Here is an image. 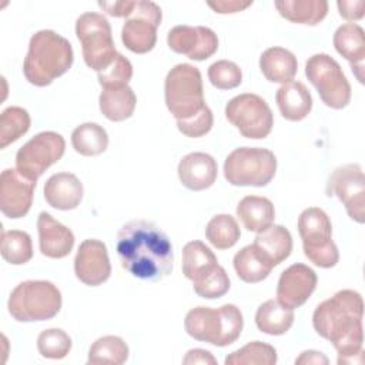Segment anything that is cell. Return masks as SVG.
<instances>
[{"label": "cell", "instance_id": "30bf717a", "mask_svg": "<svg viewBox=\"0 0 365 365\" xmlns=\"http://www.w3.org/2000/svg\"><path fill=\"white\" fill-rule=\"evenodd\" d=\"M305 76L317 88L322 103L334 110L346 107L351 101V86L341 66L325 53L314 54L305 64Z\"/></svg>", "mask_w": 365, "mask_h": 365}, {"label": "cell", "instance_id": "5b68a950", "mask_svg": "<svg viewBox=\"0 0 365 365\" xmlns=\"http://www.w3.org/2000/svg\"><path fill=\"white\" fill-rule=\"evenodd\" d=\"M7 308L19 322L47 321L58 314L61 292L50 281H23L11 291Z\"/></svg>", "mask_w": 365, "mask_h": 365}, {"label": "cell", "instance_id": "60d3db41", "mask_svg": "<svg viewBox=\"0 0 365 365\" xmlns=\"http://www.w3.org/2000/svg\"><path fill=\"white\" fill-rule=\"evenodd\" d=\"M230 285L231 284H230L227 271L221 265H218V268L214 272L207 275L200 282L192 284V288L198 297L207 298V299H214V298H220V297L225 295L230 289Z\"/></svg>", "mask_w": 365, "mask_h": 365}, {"label": "cell", "instance_id": "f1b7e54d", "mask_svg": "<svg viewBox=\"0 0 365 365\" xmlns=\"http://www.w3.org/2000/svg\"><path fill=\"white\" fill-rule=\"evenodd\" d=\"M274 4L284 19L298 24L315 26L328 13V1L325 0H278Z\"/></svg>", "mask_w": 365, "mask_h": 365}, {"label": "cell", "instance_id": "4fadbf2b", "mask_svg": "<svg viewBox=\"0 0 365 365\" xmlns=\"http://www.w3.org/2000/svg\"><path fill=\"white\" fill-rule=\"evenodd\" d=\"M163 13L154 1L137 0L131 14L123 24L121 40L124 46L137 54L151 51L157 41V29L161 23Z\"/></svg>", "mask_w": 365, "mask_h": 365}, {"label": "cell", "instance_id": "b9f144b4", "mask_svg": "<svg viewBox=\"0 0 365 365\" xmlns=\"http://www.w3.org/2000/svg\"><path fill=\"white\" fill-rule=\"evenodd\" d=\"M214 124V117H212V111L210 110L208 106H205L198 114H195L194 117L188 118V120H181L177 121V128L187 137L191 138H198L205 135L207 133H210V130L212 128Z\"/></svg>", "mask_w": 365, "mask_h": 365}, {"label": "cell", "instance_id": "f35d334b", "mask_svg": "<svg viewBox=\"0 0 365 365\" xmlns=\"http://www.w3.org/2000/svg\"><path fill=\"white\" fill-rule=\"evenodd\" d=\"M208 80L218 90H232L242 81L241 68L230 60H218L208 67Z\"/></svg>", "mask_w": 365, "mask_h": 365}, {"label": "cell", "instance_id": "8992f818", "mask_svg": "<svg viewBox=\"0 0 365 365\" xmlns=\"http://www.w3.org/2000/svg\"><path fill=\"white\" fill-rule=\"evenodd\" d=\"M164 97L168 111L177 121L198 114L207 106L200 70L187 63L174 66L165 77Z\"/></svg>", "mask_w": 365, "mask_h": 365}, {"label": "cell", "instance_id": "8d00e7d4", "mask_svg": "<svg viewBox=\"0 0 365 365\" xmlns=\"http://www.w3.org/2000/svg\"><path fill=\"white\" fill-rule=\"evenodd\" d=\"M277 362V351L269 344L252 341L242 348L231 352L225 358L227 365H274Z\"/></svg>", "mask_w": 365, "mask_h": 365}, {"label": "cell", "instance_id": "e0dca14e", "mask_svg": "<svg viewBox=\"0 0 365 365\" xmlns=\"http://www.w3.org/2000/svg\"><path fill=\"white\" fill-rule=\"evenodd\" d=\"M76 277L88 287H97L106 282L111 274L107 247L100 240H84L74 258Z\"/></svg>", "mask_w": 365, "mask_h": 365}, {"label": "cell", "instance_id": "2e32d148", "mask_svg": "<svg viewBox=\"0 0 365 365\" xmlns=\"http://www.w3.org/2000/svg\"><path fill=\"white\" fill-rule=\"evenodd\" d=\"M317 274L305 264H292L279 275L277 301L289 309L299 308L317 288Z\"/></svg>", "mask_w": 365, "mask_h": 365}, {"label": "cell", "instance_id": "9a60e30c", "mask_svg": "<svg viewBox=\"0 0 365 365\" xmlns=\"http://www.w3.org/2000/svg\"><path fill=\"white\" fill-rule=\"evenodd\" d=\"M167 43L174 53L195 61L207 60L218 50L217 34L204 26H175L168 31Z\"/></svg>", "mask_w": 365, "mask_h": 365}, {"label": "cell", "instance_id": "7a4b0ae2", "mask_svg": "<svg viewBox=\"0 0 365 365\" xmlns=\"http://www.w3.org/2000/svg\"><path fill=\"white\" fill-rule=\"evenodd\" d=\"M362 317L364 301L354 289L338 291L314 311V329L334 345L339 365L362 362Z\"/></svg>", "mask_w": 365, "mask_h": 365}, {"label": "cell", "instance_id": "d6a6232c", "mask_svg": "<svg viewBox=\"0 0 365 365\" xmlns=\"http://www.w3.org/2000/svg\"><path fill=\"white\" fill-rule=\"evenodd\" d=\"M128 359V346L120 336L106 335L93 342L88 349V364L120 365Z\"/></svg>", "mask_w": 365, "mask_h": 365}, {"label": "cell", "instance_id": "bcb514c9", "mask_svg": "<svg viewBox=\"0 0 365 365\" xmlns=\"http://www.w3.org/2000/svg\"><path fill=\"white\" fill-rule=\"evenodd\" d=\"M182 364H210V365H215L217 359L212 356V354L207 349H201V348H194L190 349L185 356L182 358Z\"/></svg>", "mask_w": 365, "mask_h": 365}, {"label": "cell", "instance_id": "7402d4cb", "mask_svg": "<svg viewBox=\"0 0 365 365\" xmlns=\"http://www.w3.org/2000/svg\"><path fill=\"white\" fill-rule=\"evenodd\" d=\"M83 184L71 173L53 174L44 184V198L53 208L68 211L78 207L83 198Z\"/></svg>", "mask_w": 365, "mask_h": 365}, {"label": "cell", "instance_id": "277c9868", "mask_svg": "<svg viewBox=\"0 0 365 365\" xmlns=\"http://www.w3.org/2000/svg\"><path fill=\"white\" fill-rule=\"evenodd\" d=\"M187 334L215 346L234 344L242 331L244 318L238 307L225 304L220 308L197 307L187 312L184 319Z\"/></svg>", "mask_w": 365, "mask_h": 365}, {"label": "cell", "instance_id": "6da1fadb", "mask_svg": "<svg viewBox=\"0 0 365 365\" xmlns=\"http://www.w3.org/2000/svg\"><path fill=\"white\" fill-rule=\"evenodd\" d=\"M117 254L121 267L145 281H161L173 271L174 254L167 234L154 222L133 220L117 234Z\"/></svg>", "mask_w": 365, "mask_h": 365}, {"label": "cell", "instance_id": "52a82bcc", "mask_svg": "<svg viewBox=\"0 0 365 365\" xmlns=\"http://www.w3.org/2000/svg\"><path fill=\"white\" fill-rule=\"evenodd\" d=\"M277 157L261 147H240L224 161V177L237 187H264L274 178Z\"/></svg>", "mask_w": 365, "mask_h": 365}, {"label": "cell", "instance_id": "7c38bea8", "mask_svg": "<svg viewBox=\"0 0 365 365\" xmlns=\"http://www.w3.org/2000/svg\"><path fill=\"white\" fill-rule=\"evenodd\" d=\"M66 151L61 134L43 131L30 138L16 154V170L26 178L37 181L43 173L57 163Z\"/></svg>", "mask_w": 365, "mask_h": 365}, {"label": "cell", "instance_id": "603a6c76", "mask_svg": "<svg viewBox=\"0 0 365 365\" xmlns=\"http://www.w3.org/2000/svg\"><path fill=\"white\" fill-rule=\"evenodd\" d=\"M275 101L281 115L289 121L304 120L312 108L311 93L301 81H289L282 84L277 90Z\"/></svg>", "mask_w": 365, "mask_h": 365}, {"label": "cell", "instance_id": "e575fe53", "mask_svg": "<svg viewBox=\"0 0 365 365\" xmlns=\"http://www.w3.org/2000/svg\"><path fill=\"white\" fill-rule=\"evenodd\" d=\"M1 257L11 265H23L29 262L33 257L31 237L20 230L3 231Z\"/></svg>", "mask_w": 365, "mask_h": 365}, {"label": "cell", "instance_id": "3957f363", "mask_svg": "<svg viewBox=\"0 0 365 365\" xmlns=\"http://www.w3.org/2000/svg\"><path fill=\"white\" fill-rule=\"evenodd\" d=\"M74 60L70 41L53 30L34 33L23 63V73L29 83L46 87L68 71Z\"/></svg>", "mask_w": 365, "mask_h": 365}, {"label": "cell", "instance_id": "ba28073f", "mask_svg": "<svg viewBox=\"0 0 365 365\" xmlns=\"http://www.w3.org/2000/svg\"><path fill=\"white\" fill-rule=\"evenodd\" d=\"M298 232L305 257L319 268H332L339 252L332 241V225L327 212L318 207L304 210L298 217Z\"/></svg>", "mask_w": 365, "mask_h": 365}, {"label": "cell", "instance_id": "7dc6e473", "mask_svg": "<svg viewBox=\"0 0 365 365\" xmlns=\"http://www.w3.org/2000/svg\"><path fill=\"white\" fill-rule=\"evenodd\" d=\"M295 364L301 365H307V364H322V365H327L328 364V358L322 354V352H318V351H312V349H308V351H304L297 359H295Z\"/></svg>", "mask_w": 365, "mask_h": 365}, {"label": "cell", "instance_id": "d6986e66", "mask_svg": "<svg viewBox=\"0 0 365 365\" xmlns=\"http://www.w3.org/2000/svg\"><path fill=\"white\" fill-rule=\"evenodd\" d=\"M37 231L40 251L44 257L60 259L71 252L74 247V234L48 212L43 211L38 214Z\"/></svg>", "mask_w": 365, "mask_h": 365}, {"label": "cell", "instance_id": "f546056e", "mask_svg": "<svg viewBox=\"0 0 365 365\" xmlns=\"http://www.w3.org/2000/svg\"><path fill=\"white\" fill-rule=\"evenodd\" d=\"M234 269L240 279L247 284H257L265 279L274 268L262 254L254 247V244L241 248L234 255Z\"/></svg>", "mask_w": 365, "mask_h": 365}, {"label": "cell", "instance_id": "9c48e42d", "mask_svg": "<svg viewBox=\"0 0 365 365\" xmlns=\"http://www.w3.org/2000/svg\"><path fill=\"white\" fill-rule=\"evenodd\" d=\"M76 34L81 43L84 63L97 73L117 56L108 20L94 11L83 13L76 21Z\"/></svg>", "mask_w": 365, "mask_h": 365}, {"label": "cell", "instance_id": "ffe728a7", "mask_svg": "<svg viewBox=\"0 0 365 365\" xmlns=\"http://www.w3.org/2000/svg\"><path fill=\"white\" fill-rule=\"evenodd\" d=\"M177 173L185 188L202 191L215 182L218 165L214 157L207 153H190L180 160Z\"/></svg>", "mask_w": 365, "mask_h": 365}, {"label": "cell", "instance_id": "d590c367", "mask_svg": "<svg viewBox=\"0 0 365 365\" xmlns=\"http://www.w3.org/2000/svg\"><path fill=\"white\" fill-rule=\"evenodd\" d=\"M30 114L21 107H7L0 115V148L19 140L30 128Z\"/></svg>", "mask_w": 365, "mask_h": 365}, {"label": "cell", "instance_id": "d4e9b609", "mask_svg": "<svg viewBox=\"0 0 365 365\" xmlns=\"http://www.w3.org/2000/svg\"><path fill=\"white\" fill-rule=\"evenodd\" d=\"M259 68L271 83H289L297 74V57L284 47H269L259 57Z\"/></svg>", "mask_w": 365, "mask_h": 365}, {"label": "cell", "instance_id": "ee69618b", "mask_svg": "<svg viewBox=\"0 0 365 365\" xmlns=\"http://www.w3.org/2000/svg\"><path fill=\"white\" fill-rule=\"evenodd\" d=\"M135 1L121 0V1H98V7H101L107 14L113 17H128L134 9Z\"/></svg>", "mask_w": 365, "mask_h": 365}, {"label": "cell", "instance_id": "1f68e13d", "mask_svg": "<svg viewBox=\"0 0 365 365\" xmlns=\"http://www.w3.org/2000/svg\"><path fill=\"white\" fill-rule=\"evenodd\" d=\"M71 145L84 157L98 155L108 145L107 131L97 123H83L71 133Z\"/></svg>", "mask_w": 365, "mask_h": 365}, {"label": "cell", "instance_id": "7bdbcfd3", "mask_svg": "<svg viewBox=\"0 0 365 365\" xmlns=\"http://www.w3.org/2000/svg\"><path fill=\"white\" fill-rule=\"evenodd\" d=\"M339 16L349 21H356L364 17L365 1L364 0H338L336 1Z\"/></svg>", "mask_w": 365, "mask_h": 365}, {"label": "cell", "instance_id": "f6af8a7d", "mask_svg": "<svg viewBox=\"0 0 365 365\" xmlns=\"http://www.w3.org/2000/svg\"><path fill=\"white\" fill-rule=\"evenodd\" d=\"M207 4L220 14H227V13H237L242 11L247 7L252 4V1H241V0H221V1H207Z\"/></svg>", "mask_w": 365, "mask_h": 365}, {"label": "cell", "instance_id": "cb8c5ba5", "mask_svg": "<svg viewBox=\"0 0 365 365\" xmlns=\"http://www.w3.org/2000/svg\"><path fill=\"white\" fill-rule=\"evenodd\" d=\"M254 247L272 265H279L292 251L291 232L282 225H269L261 232H257Z\"/></svg>", "mask_w": 365, "mask_h": 365}, {"label": "cell", "instance_id": "8fae6325", "mask_svg": "<svg viewBox=\"0 0 365 365\" xmlns=\"http://www.w3.org/2000/svg\"><path fill=\"white\" fill-rule=\"evenodd\" d=\"M227 120L245 138H265L274 125V115L267 101L252 93L231 98L225 106Z\"/></svg>", "mask_w": 365, "mask_h": 365}, {"label": "cell", "instance_id": "44dd1931", "mask_svg": "<svg viewBox=\"0 0 365 365\" xmlns=\"http://www.w3.org/2000/svg\"><path fill=\"white\" fill-rule=\"evenodd\" d=\"M334 47L345 57L354 74L364 83V58H365V34L361 26L355 23H346L336 29L334 33Z\"/></svg>", "mask_w": 365, "mask_h": 365}, {"label": "cell", "instance_id": "4316f807", "mask_svg": "<svg viewBox=\"0 0 365 365\" xmlns=\"http://www.w3.org/2000/svg\"><path fill=\"white\" fill-rule=\"evenodd\" d=\"M237 217L248 231L261 232L275 220L274 204L265 197L247 195L237 205Z\"/></svg>", "mask_w": 365, "mask_h": 365}, {"label": "cell", "instance_id": "ac0fdd59", "mask_svg": "<svg viewBox=\"0 0 365 365\" xmlns=\"http://www.w3.org/2000/svg\"><path fill=\"white\" fill-rule=\"evenodd\" d=\"M36 182L17 170L7 168L0 175V210L9 218L24 217L33 204Z\"/></svg>", "mask_w": 365, "mask_h": 365}, {"label": "cell", "instance_id": "83f0119b", "mask_svg": "<svg viewBox=\"0 0 365 365\" xmlns=\"http://www.w3.org/2000/svg\"><path fill=\"white\" fill-rule=\"evenodd\" d=\"M135 104L137 97L128 84L103 88L98 98L100 111L110 121H124L130 118Z\"/></svg>", "mask_w": 365, "mask_h": 365}, {"label": "cell", "instance_id": "4dcf8cb0", "mask_svg": "<svg viewBox=\"0 0 365 365\" xmlns=\"http://www.w3.org/2000/svg\"><path fill=\"white\" fill-rule=\"evenodd\" d=\"M258 329L268 335H282L294 324V312L282 307L277 299H268L261 304L255 312Z\"/></svg>", "mask_w": 365, "mask_h": 365}, {"label": "cell", "instance_id": "836d02e7", "mask_svg": "<svg viewBox=\"0 0 365 365\" xmlns=\"http://www.w3.org/2000/svg\"><path fill=\"white\" fill-rule=\"evenodd\" d=\"M205 237L215 248L228 250L238 242L241 231L232 215L218 214L208 221Z\"/></svg>", "mask_w": 365, "mask_h": 365}, {"label": "cell", "instance_id": "484cf974", "mask_svg": "<svg viewBox=\"0 0 365 365\" xmlns=\"http://www.w3.org/2000/svg\"><path fill=\"white\" fill-rule=\"evenodd\" d=\"M182 274L192 281L200 282L218 268L215 254L201 241H190L182 248Z\"/></svg>", "mask_w": 365, "mask_h": 365}, {"label": "cell", "instance_id": "5bb4252c", "mask_svg": "<svg viewBox=\"0 0 365 365\" xmlns=\"http://www.w3.org/2000/svg\"><path fill=\"white\" fill-rule=\"evenodd\" d=\"M328 195H336L345 205L348 215L364 224L365 221V177L359 164H345L335 168L328 180Z\"/></svg>", "mask_w": 365, "mask_h": 365}, {"label": "cell", "instance_id": "ab89813d", "mask_svg": "<svg viewBox=\"0 0 365 365\" xmlns=\"http://www.w3.org/2000/svg\"><path fill=\"white\" fill-rule=\"evenodd\" d=\"M97 76L103 88L127 86L133 77V66L127 57L117 53L114 60L106 68L98 71Z\"/></svg>", "mask_w": 365, "mask_h": 365}, {"label": "cell", "instance_id": "74e56055", "mask_svg": "<svg viewBox=\"0 0 365 365\" xmlns=\"http://www.w3.org/2000/svg\"><path fill=\"white\" fill-rule=\"evenodd\" d=\"M37 349L44 358L61 359L71 349V338L60 328L44 329L37 338Z\"/></svg>", "mask_w": 365, "mask_h": 365}]
</instances>
